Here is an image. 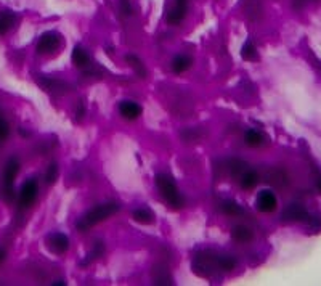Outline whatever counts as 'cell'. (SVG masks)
Wrapping results in <instances>:
<instances>
[{
    "mask_svg": "<svg viewBox=\"0 0 321 286\" xmlns=\"http://www.w3.org/2000/svg\"><path fill=\"white\" fill-rule=\"evenodd\" d=\"M119 211V206L116 203H105V204H100V206H95L93 209H90L88 213L82 217V219L77 222V228L80 231H85L90 227L97 225V223L106 220L108 217L114 215L116 213Z\"/></svg>",
    "mask_w": 321,
    "mask_h": 286,
    "instance_id": "6da1fadb",
    "label": "cell"
},
{
    "mask_svg": "<svg viewBox=\"0 0 321 286\" xmlns=\"http://www.w3.org/2000/svg\"><path fill=\"white\" fill-rule=\"evenodd\" d=\"M156 185H158L161 195L174 209H180L183 206V198L179 192V188L174 183L172 177L167 174H158L156 175Z\"/></svg>",
    "mask_w": 321,
    "mask_h": 286,
    "instance_id": "7a4b0ae2",
    "label": "cell"
},
{
    "mask_svg": "<svg viewBox=\"0 0 321 286\" xmlns=\"http://www.w3.org/2000/svg\"><path fill=\"white\" fill-rule=\"evenodd\" d=\"M214 267H218V256L210 254V253L197 254L193 262L194 272L201 277H209L214 272Z\"/></svg>",
    "mask_w": 321,
    "mask_h": 286,
    "instance_id": "3957f363",
    "label": "cell"
},
{
    "mask_svg": "<svg viewBox=\"0 0 321 286\" xmlns=\"http://www.w3.org/2000/svg\"><path fill=\"white\" fill-rule=\"evenodd\" d=\"M19 172V162L16 158H11L3 169V192L8 195V200L13 196V182Z\"/></svg>",
    "mask_w": 321,
    "mask_h": 286,
    "instance_id": "277c9868",
    "label": "cell"
},
{
    "mask_svg": "<svg viewBox=\"0 0 321 286\" xmlns=\"http://www.w3.org/2000/svg\"><path fill=\"white\" fill-rule=\"evenodd\" d=\"M37 192H39V185L34 179H29L23 183L21 192H19V206L23 209L29 208L31 204L36 201L37 198Z\"/></svg>",
    "mask_w": 321,
    "mask_h": 286,
    "instance_id": "5b68a950",
    "label": "cell"
},
{
    "mask_svg": "<svg viewBox=\"0 0 321 286\" xmlns=\"http://www.w3.org/2000/svg\"><path fill=\"white\" fill-rule=\"evenodd\" d=\"M60 47V36L57 32H45L37 42L39 53H52Z\"/></svg>",
    "mask_w": 321,
    "mask_h": 286,
    "instance_id": "8992f818",
    "label": "cell"
},
{
    "mask_svg": "<svg viewBox=\"0 0 321 286\" xmlns=\"http://www.w3.org/2000/svg\"><path fill=\"white\" fill-rule=\"evenodd\" d=\"M276 196L270 190H262L257 196V209L260 213H273L276 209Z\"/></svg>",
    "mask_w": 321,
    "mask_h": 286,
    "instance_id": "52a82bcc",
    "label": "cell"
},
{
    "mask_svg": "<svg viewBox=\"0 0 321 286\" xmlns=\"http://www.w3.org/2000/svg\"><path fill=\"white\" fill-rule=\"evenodd\" d=\"M281 217L284 222H302V220L310 219L309 213H307L305 208L300 206V204H291V206H288L284 209Z\"/></svg>",
    "mask_w": 321,
    "mask_h": 286,
    "instance_id": "ba28073f",
    "label": "cell"
},
{
    "mask_svg": "<svg viewBox=\"0 0 321 286\" xmlns=\"http://www.w3.org/2000/svg\"><path fill=\"white\" fill-rule=\"evenodd\" d=\"M188 10V0H175L174 6L170 8L167 15V23L169 24H179L187 15Z\"/></svg>",
    "mask_w": 321,
    "mask_h": 286,
    "instance_id": "9c48e42d",
    "label": "cell"
},
{
    "mask_svg": "<svg viewBox=\"0 0 321 286\" xmlns=\"http://www.w3.org/2000/svg\"><path fill=\"white\" fill-rule=\"evenodd\" d=\"M141 111H143L141 106L136 105L135 101L126 100V101H122V103L119 105V113H121V116H122V118L128 119V121L136 119V118H138V116L141 114Z\"/></svg>",
    "mask_w": 321,
    "mask_h": 286,
    "instance_id": "30bf717a",
    "label": "cell"
},
{
    "mask_svg": "<svg viewBox=\"0 0 321 286\" xmlns=\"http://www.w3.org/2000/svg\"><path fill=\"white\" fill-rule=\"evenodd\" d=\"M49 243H50V248L55 251L57 254H63L69 248V240L64 233H53L49 238Z\"/></svg>",
    "mask_w": 321,
    "mask_h": 286,
    "instance_id": "8fae6325",
    "label": "cell"
},
{
    "mask_svg": "<svg viewBox=\"0 0 321 286\" xmlns=\"http://www.w3.org/2000/svg\"><path fill=\"white\" fill-rule=\"evenodd\" d=\"M231 238H233L235 241L238 243H249L252 238H254V233H252V230L244 227V225H238L231 230Z\"/></svg>",
    "mask_w": 321,
    "mask_h": 286,
    "instance_id": "7c38bea8",
    "label": "cell"
},
{
    "mask_svg": "<svg viewBox=\"0 0 321 286\" xmlns=\"http://www.w3.org/2000/svg\"><path fill=\"white\" fill-rule=\"evenodd\" d=\"M16 21V16L13 15L11 11H2L0 13V36H3V34L8 32L13 24Z\"/></svg>",
    "mask_w": 321,
    "mask_h": 286,
    "instance_id": "4fadbf2b",
    "label": "cell"
},
{
    "mask_svg": "<svg viewBox=\"0 0 321 286\" xmlns=\"http://www.w3.org/2000/svg\"><path fill=\"white\" fill-rule=\"evenodd\" d=\"M72 61L77 68H85L90 65V57L87 55V52L82 49L80 45H77L76 49L72 50Z\"/></svg>",
    "mask_w": 321,
    "mask_h": 286,
    "instance_id": "5bb4252c",
    "label": "cell"
},
{
    "mask_svg": "<svg viewBox=\"0 0 321 286\" xmlns=\"http://www.w3.org/2000/svg\"><path fill=\"white\" fill-rule=\"evenodd\" d=\"M244 140H246V143H248L249 146L256 148V146L262 145V143L265 142V137H263V134L256 131V129H249V131L246 132V135H244Z\"/></svg>",
    "mask_w": 321,
    "mask_h": 286,
    "instance_id": "9a60e30c",
    "label": "cell"
},
{
    "mask_svg": "<svg viewBox=\"0 0 321 286\" xmlns=\"http://www.w3.org/2000/svg\"><path fill=\"white\" fill-rule=\"evenodd\" d=\"M132 215H133L135 222L143 223V225H149V223L154 222V214L148 209H136V211H133Z\"/></svg>",
    "mask_w": 321,
    "mask_h": 286,
    "instance_id": "2e32d148",
    "label": "cell"
},
{
    "mask_svg": "<svg viewBox=\"0 0 321 286\" xmlns=\"http://www.w3.org/2000/svg\"><path fill=\"white\" fill-rule=\"evenodd\" d=\"M258 183V175L254 171H248L241 175V187L244 190H252Z\"/></svg>",
    "mask_w": 321,
    "mask_h": 286,
    "instance_id": "e0dca14e",
    "label": "cell"
},
{
    "mask_svg": "<svg viewBox=\"0 0 321 286\" xmlns=\"http://www.w3.org/2000/svg\"><path fill=\"white\" fill-rule=\"evenodd\" d=\"M190 66H191V58H188V57H185V55L175 57L174 61H172V70H174L175 72H183V71H187Z\"/></svg>",
    "mask_w": 321,
    "mask_h": 286,
    "instance_id": "ac0fdd59",
    "label": "cell"
},
{
    "mask_svg": "<svg viewBox=\"0 0 321 286\" xmlns=\"http://www.w3.org/2000/svg\"><path fill=\"white\" fill-rule=\"evenodd\" d=\"M268 182L273 183V185H278V187H283L288 183V175H286L281 169H275L268 174Z\"/></svg>",
    "mask_w": 321,
    "mask_h": 286,
    "instance_id": "d6986e66",
    "label": "cell"
},
{
    "mask_svg": "<svg viewBox=\"0 0 321 286\" xmlns=\"http://www.w3.org/2000/svg\"><path fill=\"white\" fill-rule=\"evenodd\" d=\"M103 253H105V244H103V241H95L93 249L90 251V254H88V257H87L82 264H84V265H88L90 262H93L95 259H100L101 256H103Z\"/></svg>",
    "mask_w": 321,
    "mask_h": 286,
    "instance_id": "ffe728a7",
    "label": "cell"
},
{
    "mask_svg": "<svg viewBox=\"0 0 321 286\" xmlns=\"http://www.w3.org/2000/svg\"><path fill=\"white\" fill-rule=\"evenodd\" d=\"M222 211H223V214H227V215H240V214H243V208L235 201H223L222 203Z\"/></svg>",
    "mask_w": 321,
    "mask_h": 286,
    "instance_id": "44dd1931",
    "label": "cell"
},
{
    "mask_svg": "<svg viewBox=\"0 0 321 286\" xmlns=\"http://www.w3.org/2000/svg\"><path fill=\"white\" fill-rule=\"evenodd\" d=\"M241 55L244 60L252 61V60H257V49L252 40H248L244 45H243V50H241Z\"/></svg>",
    "mask_w": 321,
    "mask_h": 286,
    "instance_id": "7402d4cb",
    "label": "cell"
},
{
    "mask_svg": "<svg viewBox=\"0 0 321 286\" xmlns=\"http://www.w3.org/2000/svg\"><path fill=\"white\" fill-rule=\"evenodd\" d=\"M127 61H128V65H130L135 72L138 74L140 77H145L146 76V70H145V66H143V63L140 61V58H136L133 55H127Z\"/></svg>",
    "mask_w": 321,
    "mask_h": 286,
    "instance_id": "603a6c76",
    "label": "cell"
},
{
    "mask_svg": "<svg viewBox=\"0 0 321 286\" xmlns=\"http://www.w3.org/2000/svg\"><path fill=\"white\" fill-rule=\"evenodd\" d=\"M236 261L231 256H218V267L222 270H231L235 269Z\"/></svg>",
    "mask_w": 321,
    "mask_h": 286,
    "instance_id": "cb8c5ba5",
    "label": "cell"
},
{
    "mask_svg": "<svg viewBox=\"0 0 321 286\" xmlns=\"http://www.w3.org/2000/svg\"><path fill=\"white\" fill-rule=\"evenodd\" d=\"M57 177H58V166H57V162H52V164L47 167L45 182L49 183V185H52V183H55V180H57Z\"/></svg>",
    "mask_w": 321,
    "mask_h": 286,
    "instance_id": "d4e9b609",
    "label": "cell"
},
{
    "mask_svg": "<svg viewBox=\"0 0 321 286\" xmlns=\"http://www.w3.org/2000/svg\"><path fill=\"white\" fill-rule=\"evenodd\" d=\"M10 135V126L8 122L5 121V118L0 114V142H5Z\"/></svg>",
    "mask_w": 321,
    "mask_h": 286,
    "instance_id": "484cf974",
    "label": "cell"
},
{
    "mask_svg": "<svg viewBox=\"0 0 321 286\" xmlns=\"http://www.w3.org/2000/svg\"><path fill=\"white\" fill-rule=\"evenodd\" d=\"M244 169H246V164L243 161H233V164H231V174H233L235 177H240V175H243Z\"/></svg>",
    "mask_w": 321,
    "mask_h": 286,
    "instance_id": "4316f807",
    "label": "cell"
},
{
    "mask_svg": "<svg viewBox=\"0 0 321 286\" xmlns=\"http://www.w3.org/2000/svg\"><path fill=\"white\" fill-rule=\"evenodd\" d=\"M121 11L126 13V15H130L132 13V6H130V2H128V0H121Z\"/></svg>",
    "mask_w": 321,
    "mask_h": 286,
    "instance_id": "83f0119b",
    "label": "cell"
},
{
    "mask_svg": "<svg viewBox=\"0 0 321 286\" xmlns=\"http://www.w3.org/2000/svg\"><path fill=\"white\" fill-rule=\"evenodd\" d=\"M3 259H5V251H3V249H0V264L3 262Z\"/></svg>",
    "mask_w": 321,
    "mask_h": 286,
    "instance_id": "f1b7e54d",
    "label": "cell"
},
{
    "mask_svg": "<svg viewBox=\"0 0 321 286\" xmlns=\"http://www.w3.org/2000/svg\"><path fill=\"white\" fill-rule=\"evenodd\" d=\"M317 188H318V192L321 193V177H320V179L317 180Z\"/></svg>",
    "mask_w": 321,
    "mask_h": 286,
    "instance_id": "f546056e",
    "label": "cell"
}]
</instances>
